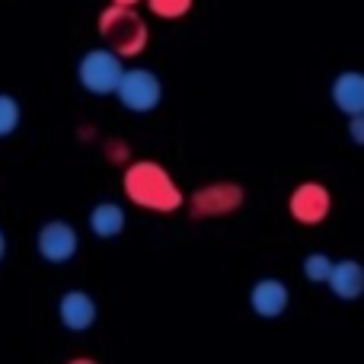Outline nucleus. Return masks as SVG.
<instances>
[{
  "mask_svg": "<svg viewBox=\"0 0 364 364\" xmlns=\"http://www.w3.org/2000/svg\"><path fill=\"white\" fill-rule=\"evenodd\" d=\"M291 304V291L282 278H259L250 291V307L259 320H278Z\"/></svg>",
  "mask_w": 364,
  "mask_h": 364,
  "instance_id": "nucleus-8",
  "label": "nucleus"
},
{
  "mask_svg": "<svg viewBox=\"0 0 364 364\" xmlns=\"http://www.w3.org/2000/svg\"><path fill=\"white\" fill-rule=\"evenodd\" d=\"M122 70H125L122 58L115 55L112 48L102 45V48H90L87 55L80 58V64H77V80L93 96H112Z\"/></svg>",
  "mask_w": 364,
  "mask_h": 364,
  "instance_id": "nucleus-4",
  "label": "nucleus"
},
{
  "mask_svg": "<svg viewBox=\"0 0 364 364\" xmlns=\"http://www.w3.org/2000/svg\"><path fill=\"white\" fill-rule=\"evenodd\" d=\"M119 102L134 115H147L164 102V83L151 68H125L115 83Z\"/></svg>",
  "mask_w": 364,
  "mask_h": 364,
  "instance_id": "nucleus-3",
  "label": "nucleus"
},
{
  "mask_svg": "<svg viewBox=\"0 0 364 364\" xmlns=\"http://www.w3.org/2000/svg\"><path fill=\"white\" fill-rule=\"evenodd\" d=\"M112 4H122V6H138L141 0H112Z\"/></svg>",
  "mask_w": 364,
  "mask_h": 364,
  "instance_id": "nucleus-19",
  "label": "nucleus"
},
{
  "mask_svg": "<svg viewBox=\"0 0 364 364\" xmlns=\"http://www.w3.org/2000/svg\"><path fill=\"white\" fill-rule=\"evenodd\" d=\"M348 134L355 144H364V115H348Z\"/></svg>",
  "mask_w": 364,
  "mask_h": 364,
  "instance_id": "nucleus-17",
  "label": "nucleus"
},
{
  "mask_svg": "<svg viewBox=\"0 0 364 364\" xmlns=\"http://www.w3.org/2000/svg\"><path fill=\"white\" fill-rule=\"evenodd\" d=\"M4 256H6V237H4V230H0V262H4Z\"/></svg>",
  "mask_w": 364,
  "mask_h": 364,
  "instance_id": "nucleus-18",
  "label": "nucleus"
},
{
  "mask_svg": "<svg viewBox=\"0 0 364 364\" xmlns=\"http://www.w3.org/2000/svg\"><path fill=\"white\" fill-rule=\"evenodd\" d=\"M106 157L112 160V164H128V160H132V157H128V147L122 144V141H109V144H106Z\"/></svg>",
  "mask_w": 364,
  "mask_h": 364,
  "instance_id": "nucleus-16",
  "label": "nucleus"
},
{
  "mask_svg": "<svg viewBox=\"0 0 364 364\" xmlns=\"http://www.w3.org/2000/svg\"><path fill=\"white\" fill-rule=\"evenodd\" d=\"M326 288H329V294L339 297V301H358L364 294L361 262H355V259H339V262H333L329 278H326Z\"/></svg>",
  "mask_w": 364,
  "mask_h": 364,
  "instance_id": "nucleus-10",
  "label": "nucleus"
},
{
  "mask_svg": "<svg viewBox=\"0 0 364 364\" xmlns=\"http://www.w3.org/2000/svg\"><path fill=\"white\" fill-rule=\"evenodd\" d=\"M122 188H125L128 201H134L144 211L173 214L186 205V195L179 192L173 176L154 160H132L122 176Z\"/></svg>",
  "mask_w": 364,
  "mask_h": 364,
  "instance_id": "nucleus-1",
  "label": "nucleus"
},
{
  "mask_svg": "<svg viewBox=\"0 0 364 364\" xmlns=\"http://www.w3.org/2000/svg\"><path fill=\"white\" fill-rule=\"evenodd\" d=\"M96 29H100L106 48H112L119 58H138L147 48V23L134 6H106L96 19Z\"/></svg>",
  "mask_w": 364,
  "mask_h": 364,
  "instance_id": "nucleus-2",
  "label": "nucleus"
},
{
  "mask_svg": "<svg viewBox=\"0 0 364 364\" xmlns=\"http://www.w3.org/2000/svg\"><path fill=\"white\" fill-rule=\"evenodd\" d=\"M36 250L48 265H68L80 250V237L68 220H48L36 237Z\"/></svg>",
  "mask_w": 364,
  "mask_h": 364,
  "instance_id": "nucleus-6",
  "label": "nucleus"
},
{
  "mask_svg": "<svg viewBox=\"0 0 364 364\" xmlns=\"http://www.w3.org/2000/svg\"><path fill=\"white\" fill-rule=\"evenodd\" d=\"M333 102L342 115H364V77L358 70H342L333 80Z\"/></svg>",
  "mask_w": 364,
  "mask_h": 364,
  "instance_id": "nucleus-11",
  "label": "nucleus"
},
{
  "mask_svg": "<svg viewBox=\"0 0 364 364\" xmlns=\"http://www.w3.org/2000/svg\"><path fill=\"white\" fill-rule=\"evenodd\" d=\"M125 208L115 205V201H100V205L90 211V230H93L96 240H115L122 230H125Z\"/></svg>",
  "mask_w": 364,
  "mask_h": 364,
  "instance_id": "nucleus-12",
  "label": "nucleus"
},
{
  "mask_svg": "<svg viewBox=\"0 0 364 364\" xmlns=\"http://www.w3.org/2000/svg\"><path fill=\"white\" fill-rule=\"evenodd\" d=\"M329 205H333V198H329V188L323 186V182H301L288 198L291 218H294L297 224H307V227L323 224L329 214Z\"/></svg>",
  "mask_w": 364,
  "mask_h": 364,
  "instance_id": "nucleus-7",
  "label": "nucleus"
},
{
  "mask_svg": "<svg viewBox=\"0 0 364 364\" xmlns=\"http://www.w3.org/2000/svg\"><path fill=\"white\" fill-rule=\"evenodd\" d=\"M329 269H333V259H329L326 252H310V256L304 259V278L314 284H326Z\"/></svg>",
  "mask_w": 364,
  "mask_h": 364,
  "instance_id": "nucleus-14",
  "label": "nucleus"
},
{
  "mask_svg": "<svg viewBox=\"0 0 364 364\" xmlns=\"http://www.w3.org/2000/svg\"><path fill=\"white\" fill-rule=\"evenodd\" d=\"M246 192L240 182H211V186H201L198 192H192L188 198V214L195 220L205 218H227V214L240 211Z\"/></svg>",
  "mask_w": 364,
  "mask_h": 364,
  "instance_id": "nucleus-5",
  "label": "nucleus"
},
{
  "mask_svg": "<svg viewBox=\"0 0 364 364\" xmlns=\"http://www.w3.org/2000/svg\"><path fill=\"white\" fill-rule=\"evenodd\" d=\"M23 122V109L10 93H0V138H10Z\"/></svg>",
  "mask_w": 364,
  "mask_h": 364,
  "instance_id": "nucleus-13",
  "label": "nucleus"
},
{
  "mask_svg": "<svg viewBox=\"0 0 364 364\" xmlns=\"http://www.w3.org/2000/svg\"><path fill=\"white\" fill-rule=\"evenodd\" d=\"M192 4L195 0H147L151 13L160 19H182L188 10H192Z\"/></svg>",
  "mask_w": 364,
  "mask_h": 364,
  "instance_id": "nucleus-15",
  "label": "nucleus"
},
{
  "mask_svg": "<svg viewBox=\"0 0 364 364\" xmlns=\"http://www.w3.org/2000/svg\"><path fill=\"white\" fill-rule=\"evenodd\" d=\"M96 316H100V310H96L93 294H87V291H68V294H61V301H58V320H61V326L70 329V333H87V329H93Z\"/></svg>",
  "mask_w": 364,
  "mask_h": 364,
  "instance_id": "nucleus-9",
  "label": "nucleus"
}]
</instances>
